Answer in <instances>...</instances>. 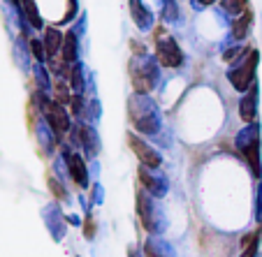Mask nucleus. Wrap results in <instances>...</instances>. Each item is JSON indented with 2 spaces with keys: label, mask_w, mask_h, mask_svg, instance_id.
Instances as JSON below:
<instances>
[{
  "label": "nucleus",
  "mask_w": 262,
  "mask_h": 257,
  "mask_svg": "<svg viewBox=\"0 0 262 257\" xmlns=\"http://www.w3.org/2000/svg\"><path fill=\"white\" fill-rule=\"evenodd\" d=\"M242 119L246 121V123H251L253 119H255V88H251V93L246 95V98L242 100Z\"/></svg>",
  "instance_id": "obj_9"
},
{
  "label": "nucleus",
  "mask_w": 262,
  "mask_h": 257,
  "mask_svg": "<svg viewBox=\"0 0 262 257\" xmlns=\"http://www.w3.org/2000/svg\"><path fill=\"white\" fill-rule=\"evenodd\" d=\"M242 257H257V250H260V229L255 234H248L246 239L242 241Z\"/></svg>",
  "instance_id": "obj_10"
},
{
  "label": "nucleus",
  "mask_w": 262,
  "mask_h": 257,
  "mask_svg": "<svg viewBox=\"0 0 262 257\" xmlns=\"http://www.w3.org/2000/svg\"><path fill=\"white\" fill-rule=\"evenodd\" d=\"M239 146H242L244 158H246L248 165H251L253 176H260L262 167H260V137H257V132H253L251 139H244Z\"/></svg>",
  "instance_id": "obj_4"
},
{
  "label": "nucleus",
  "mask_w": 262,
  "mask_h": 257,
  "mask_svg": "<svg viewBox=\"0 0 262 257\" xmlns=\"http://www.w3.org/2000/svg\"><path fill=\"white\" fill-rule=\"evenodd\" d=\"M144 257H174V252L160 239H146V243H144Z\"/></svg>",
  "instance_id": "obj_8"
},
{
  "label": "nucleus",
  "mask_w": 262,
  "mask_h": 257,
  "mask_svg": "<svg viewBox=\"0 0 262 257\" xmlns=\"http://www.w3.org/2000/svg\"><path fill=\"white\" fill-rule=\"evenodd\" d=\"M30 49H33V54H35V58H45V51H42V44L40 42H30Z\"/></svg>",
  "instance_id": "obj_18"
},
{
  "label": "nucleus",
  "mask_w": 262,
  "mask_h": 257,
  "mask_svg": "<svg viewBox=\"0 0 262 257\" xmlns=\"http://www.w3.org/2000/svg\"><path fill=\"white\" fill-rule=\"evenodd\" d=\"M49 185H51V193H54L58 199H63V202H65V199H68V193H65V190H63V185H60V181H58V178L49 176Z\"/></svg>",
  "instance_id": "obj_15"
},
{
  "label": "nucleus",
  "mask_w": 262,
  "mask_h": 257,
  "mask_svg": "<svg viewBox=\"0 0 262 257\" xmlns=\"http://www.w3.org/2000/svg\"><path fill=\"white\" fill-rule=\"evenodd\" d=\"M65 162H68V172H70V176H72V181L77 183L79 188H89V172H86L79 155L65 153Z\"/></svg>",
  "instance_id": "obj_6"
},
{
  "label": "nucleus",
  "mask_w": 262,
  "mask_h": 257,
  "mask_svg": "<svg viewBox=\"0 0 262 257\" xmlns=\"http://www.w3.org/2000/svg\"><path fill=\"white\" fill-rule=\"evenodd\" d=\"M74 54H77V37H74V33H68V35H65V46H63L65 63H72Z\"/></svg>",
  "instance_id": "obj_13"
},
{
  "label": "nucleus",
  "mask_w": 262,
  "mask_h": 257,
  "mask_svg": "<svg viewBox=\"0 0 262 257\" xmlns=\"http://www.w3.org/2000/svg\"><path fill=\"white\" fill-rule=\"evenodd\" d=\"M158 60L165 67H177V65H181V51L177 49V44H174L169 37L158 42Z\"/></svg>",
  "instance_id": "obj_7"
},
{
  "label": "nucleus",
  "mask_w": 262,
  "mask_h": 257,
  "mask_svg": "<svg viewBox=\"0 0 262 257\" xmlns=\"http://www.w3.org/2000/svg\"><path fill=\"white\" fill-rule=\"evenodd\" d=\"M84 234H86V239H93L95 237V220L93 218H86V227H84Z\"/></svg>",
  "instance_id": "obj_17"
},
{
  "label": "nucleus",
  "mask_w": 262,
  "mask_h": 257,
  "mask_svg": "<svg viewBox=\"0 0 262 257\" xmlns=\"http://www.w3.org/2000/svg\"><path fill=\"white\" fill-rule=\"evenodd\" d=\"M128 257H144V255L137 250V248H130V250H128Z\"/></svg>",
  "instance_id": "obj_19"
},
{
  "label": "nucleus",
  "mask_w": 262,
  "mask_h": 257,
  "mask_svg": "<svg viewBox=\"0 0 262 257\" xmlns=\"http://www.w3.org/2000/svg\"><path fill=\"white\" fill-rule=\"evenodd\" d=\"M137 211H139V216H142V223L148 234H160L165 229L158 202H156L154 195H148L146 190H139L137 193Z\"/></svg>",
  "instance_id": "obj_1"
},
{
  "label": "nucleus",
  "mask_w": 262,
  "mask_h": 257,
  "mask_svg": "<svg viewBox=\"0 0 262 257\" xmlns=\"http://www.w3.org/2000/svg\"><path fill=\"white\" fill-rule=\"evenodd\" d=\"M24 7H26V12H28V19H30V24H33V26H37V28H40V26H42V19H40V14L35 12L33 0H24Z\"/></svg>",
  "instance_id": "obj_14"
},
{
  "label": "nucleus",
  "mask_w": 262,
  "mask_h": 257,
  "mask_svg": "<svg viewBox=\"0 0 262 257\" xmlns=\"http://www.w3.org/2000/svg\"><path fill=\"white\" fill-rule=\"evenodd\" d=\"M45 42H47V56H51V58H54V56L60 51V42H63V37H60V33L56 28H47Z\"/></svg>",
  "instance_id": "obj_11"
},
{
  "label": "nucleus",
  "mask_w": 262,
  "mask_h": 257,
  "mask_svg": "<svg viewBox=\"0 0 262 257\" xmlns=\"http://www.w3.org/2000/svg\"><path fill=\"white\" fill-rule=\"evenodd\" d=\"M128 144L133 146V153L139 158V162L144 165V167L148 169H158L160 165H163V158H160V153L156 149H151L148 144H144L139 137H135V134H128Z\"/></svg>",
  "instance_id": "obj_3"
},
{
  "label": "nucleus",
  "mask_w": 262,
  "mask_h": 257,
  "mask_svg": "<svg viewBox=\"0 0 262 257\" xmlns=\"http://www.w3.org/2000/svg\"><path fill=\"white\" fill-rule=\"evenodd\" d=\"M251 24H253V14L251 12H246V14L244 16H239L237 19V24H234V37H237V40H244V37H246V33H248V28H251Z\"/></svg>",
  "instance_id": "obj_12"
},
{
  "label": "nucleus",
  "mask_w": 262,
  "mask_h": 257,
  "mask_svg": "<svg viewBox=\"0 0 262 257\" xmlns=\"http://www.w3.org/2000/svg\"><path fill=\"white\" fill-rule=\"evenodd\" d=\"M156 169H148V167H142L139 169V178L142 183L146 185L148 195H154V197H163L167 195V181H165L160 174H154Z\"/></svg>",
  "instance_id": "obj_5"
},
{
  "label": "nucleus",
  "mask_w": 262,
  "mask_h": 257,
  "mask_svg": "<svg viewBox=\"0 0 262 257\" xmlns=\"http://www.w3.org/2000/svg\"><path fill=\"white\" fill-rule=\"evenodd\" d=\"M56 98H58V102H68V88L58 79H56Z\"/></svg>",
  "instance_id": "obj_16"
},
{
  "label": "nucleus",
  "mask_w": 262,
  "mask_h": 257,
  "mask_svg": "<svg viewBox=\"0 0 262 257\" xmlns=\"http://www.w3.org/2000/svg\"><path fill=\"white\" fill-rule=\"evenodd\" d=\"M200 3H204V5H209V3H211V0H200Z\"/></svg>",
  "instance_id": "obj_20"
},
{
  "label": "nucleus",
  "mask_w": 262,
  "mask_h": 257,
  "mask_svg": "<svg viewBox=\"0 0 262 257\" xmlns=\"http://www.w3.org/2000/svg\"><path fill=\"white\" fill-rule=\"evenodd\" d=\"M257 58H260V56H257V51H248V58L244 60L237 69H232V72H230V81H232V86L237 90H246L248 86L253 84V75H255Z\"/></svg>",
  "instance_id": "obj_2"
}]
</instances>
